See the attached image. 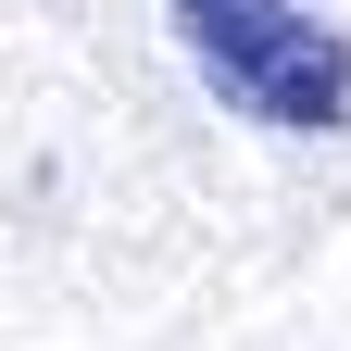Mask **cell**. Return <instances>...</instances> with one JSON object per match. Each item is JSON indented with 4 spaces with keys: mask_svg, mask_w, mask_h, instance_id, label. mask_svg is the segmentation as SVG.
<instances>
[{
    "mask_svg": "<svg viewBox=\"0 0 351 351\" xmlns=\"http://www.w3.org/2000/svg\"><path fill=\"white\" fill-rule=\"evenodd\" d=\"M176 38H189L201 88L276 138H326L351 125V38L314 0H176Z\"/></svg>",
    "mask_w": 351,
    "mask_h": 351,
    "instance_id": "cell-1",
    "label": "cell"
}]
</instances>
